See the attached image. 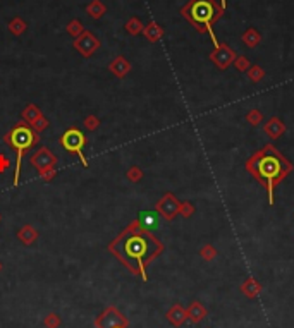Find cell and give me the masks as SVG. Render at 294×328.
<instances>
[{
  "instance_id": "obj_1",
  "label": "cell",
  "mask_w": 294,
  "mask_h": 328,
  "mask_svg": "<svg viewBox=\"0 0 294 328\" xmlns=\"http://www.w3.org/2000/svg\"><path fill=\"white\" fill-rule=\"evenodd\" d=\"M110 249L134 275H140L143 280H147V266L155 256L160 255L164 246L150 232L138 229V232H131V234L126 232V235L122 234L110 246Z\"/></svg>"
},
{
  "instance_id": "obj_2",
  "label": "cell",
  "mask_w": 294,
  "mask_h": 328,
  "mask_svg": "<svg viewBox=\"0 0 294 328\" xmlns=\"http://www.w3.org/2000/svg\"><path fill=\"white\" fill-rule=\"evenodd\" d=\"M246 170L267 189L269 205L272 206L275 186L287 177V174L293 170V165L282 157L275 146L267 144L246 162Z\"/></svg>"
},
{
  "instance_id": "obj_3",
  "label": "cell",
  "mask_w": 294,
  "mask_h": 328,
  "mask_svg": "<svg viewBox=\"0 0 294 328\" xmlns=\"http://www.w3.org/2000/svg\"><path fill=\"white\" fill-rule=\"evenodd\" d=\"M225 5L217 0H189L181 9V14L198 33H208L214 38V24L222 18Z\"/></svg>"
},
{
  "instance_id": "obj_4",
  "label": "cell",
  "mask_w": 294,
  "mask_h": 328,
  "mask_svg": "<svg viewBox=\"0 0 294 328\" xmlns=\"http://www.w3.org/2000/svg\"><path fill=\"white\" fill-rule=\"evenodd\" d=\"M38 134L35 131L29 129L26 124H18L14 129L5 136V141L11 144V148L16 151V172H14V186L19 184V174H21V162L24 151L31 150L36 143H38Z\"/></svg>"
},
{
  "instance_id": "obj_5",
  "label": "cell",
  "mask_w": 294,
  "mask_h": 328,
  "mask_svg": "<svg viewBox=\"0 0 294 328\" xmlns=\"http://www.w3.org/2000/svg\"><path fill=\"white\" fill-rule=\"evenodd\" d=\"M60 144H62L66 151L77 155V157L81 158V162H83L84 167H88V162L83 155V148H84V144H86V136H84L79 129L66 131V133L62 134V138H60Z\"/></svg>"
},
{
  "instance_id": "obj_6",
  "label": "cell",
  "mask_w": 294,
  "mask_h": 328,
  "mask_svg": "<svg viewBox=\"0 0 294 328\" xmlns=\"http://www.w3.org/2000/svg\"><path fill=\"white\" fill-rule=\"evenodd\" d=\"M127 325H129L127 318L114 306L107 307V309L95 320V327L97 328H127Z\"/></svg>"
},
{
  "instance_id": "obj_7",
  "label": "cell",
  "mask_w": 294,
  "mask_h": 328,
  "mask_svg": "<svg viewBox=\"0 0 294 328\" xmlns=\"http://www.w3.org/2000/svg\"><path fill=\"white\" fill-rule=\"evenodd\" d=\"M236 52L227 45V43H219L217 48L210 53V60L219 67L220 70H225L236 59Z\"/></svg>"
},
{
  "instance_id": "obj_8",
  "label": "cell",
  "mask_w": 294,
  "mask_h": 328,
  "mask_svg": "<svg viewBox=\"0 0 294 328\" xmlns=\"http://www.w3.org/2000/svg\"><path fill=\"white\" fill-rule=\"evenodd\" d=\"M31 164L35 165V168L40 172V174H43V172L55 168L57 157L52 155V151H50L49 148H40V150L31 157Z\"/></svg>"
},
{
  "instance_id": "obj_9",
  "label": "cell",
  "mask_w": 294,
  "mask_h": 328,
  "mask_svg": "<svg viewBox=\"0 0 294 328\" xmlns=\"http://www.w3.org/2000/svg\"><path fill=\"white\" fill-rule=\"evenodd\" d=\"M179 208H181V203H179L171 192H167V194L157 203V211L164 216L165 220H174L175 216L179 215Z\"/></svg>"
},
{
  "instance_id": "obj_10",
  "label": "cell",
  "mask_w": 294,
  "mask_h": 328,
  "mask_svg": "<svg viewBox=\"0 0 294 328\" xmlns=\"http://www.w3.org/2000/svg\"><path fill=\"white\" fill-rule=\"evenodd\" d=\"M98 47H100V42H98V38H95L90 31H83L76 38V42H74V48L84 57H91V53H93Z\"/></svg>"
},
{
  "instance_id": "obj_11",
  "label": "cell",
  "mask_w": 294,
  "mask_h": 328,
  "mask_svg": "<svg viewBox=\"0 0 294 328\" xmlns=\"http://www.w3.org/2000/svg\"><path fill=\"white\" fill-rule=\"evenodd\" d=\"M263 131H265L267 136L272 138V140H279V138L286 133V126H284V122L279 117H272V119H269V122L263 126Z\"/></svg>"
},
{
  "instance_id": "obj_12",
  "label": "cell",
  "mask_w": 294,
  "mask_h": 328,
  "mask_svg": "<svg viewBox=\"0 0 294 328\" xmlns=\"http://www.w3.org/2000/svg\"><path fill=\"white\" fill-rule=\"evenodd\" d=\"M167 320L172 327L179 328L184 325L186 320H188V314H186V309L181 306V304H174V306L167 311Z\"/></svg>"
},
{
  "instance_id": "obj_13",
  "label": "cell",
  "mask_w": 294,
  "mask_h": 328,
  "mask_svg": "<svg viewBox=\"0 0 294 328\" xmlns=\"http://www.w3.org/2000/svg\"><path fill=\"white\" fill-rule=\"evenodd\" d=\"M239 289H241V292L245 294L248 299H255V297H258L260 294H262V283H260L255 277H248V279L241 283Z\"/></svg>"
},
{
  "instance_id": "obj_14",
  "label": "cell",
  "mask_w": 294,
  "mask_h": 328,
  "mask_svg": "<svg viewBox=\"0 0 294 328\" xmlns=\"http://www.w3.org/2000/svg\"><path fill=\"white\" fill-rule=\"evenodd\" d=\"M186 314H188V320H191L193 323H200L207 316V307L200 301H193L188 306V309H186Z\"/></svg>"
},
{
  "instance_id": "obj_15",
  "label": "cell",
  "mask_w": 294,
  "mask_h": 328,
  "mask_svg": "<svg viewBox=\"0 0 294 328\" xmlns=\"http://www.w3.org/2000/svg\"><path fill=\"white\" fill-rule=\"evenodd\" d=\"M109 69L112 70L116 76H119V77H122V76H126L127 72L131 70V64L127 62L124 57H116V59L110 62V66H109Z\"/></svg>"
},
{
  "instance_id": "obj_16",
  "label": "cell",
  "mask_w": 294,
  "mask_h": 328,
  "mask_svg": "<svg viewBox=\"0 0 294 328\" xmlns=\"http://www.w3.org/2000/svg\"><path fill=\"white\" fill-rule=\"evenodd\" d=\"M143 33H145V36H147L148 42L155 43V42H158L162 36H164V28H162L160 24H157V23L151 21L147 28H143Z\"/></svg>"
},
{
  "instance_id": "obj_17",
  "label": "cell",
  "mask_w": 294,
  "mask_h": 328,
  "mask_svg": "<svg viewBox=\"0 0 294 328\" xmlns=\"http://www.w3.org/2000/svg\"><path fill=\"white\" fill-rule=\"evenodd\" d=\"M241 40L245 42L246 47H249V48H255V47H258L260 42H262V35H260V33L256 31L255 28H248L245 33H243Z\"/></svg>"
},
{
  "instance_id": "obj_18",
  "label": "cell",
  "mask_w": 294,
  "mask_h": 328,
  "mask_svg": "<svg viewBox=\"0 0 294 328\" xmlns=\"http://www.w3.org/2000/svg\"><path fill=\"white\" fill-rule=\"evenodd\" d=\"M86 12L93 19H100L103 14H105V5H103L100 0H93V2L86 7Z\"/></svg>"
},
{
  "instance_id": "obj_19",
  "label": "cell",
  "mask_w": 294,
  "mask_h": 328,
  "mask_svg": "<svg viewBox=\"0 0 294 328\" xmlns=\"http://www.w3.org/2000/svg\"><path fill=\"white\" fill-rule=\"evenodd\" d=\"M40 117H42V110H38L36 105H28V107L23 110V119L28 120L29 124H33L36 119H40Z\"/></svg>"
},
{
  "instance_id": "obj_20",
  "label": "cell",
  "mask_w": 294,
  "mask_h": 328,
  "mask_svg": "<svg viewBox=\"0 0 294 328\" xmlns=\"http://www.w3.org/2000/svg\"><path fill=\"white\" fill-rule=\"evenodd\" d=\"M18 235H19V239L24 242V244H33L38 234H36V231L31 227V225H26V227H23L21 231H19Z\"/></svg>"
},
{
  "instance_id": "obj_21",
  "label": "cell",
  "mask_w": 294,
  "mask_h": 328,
  "mask_svg": "<svg viewBox=\"0 0 294 328\" xmlns=\"http://www.w3.org/2000/svg\"><path fill=\"white\" fill-rule=\"evenodd\" d=\"M246 72H248V79L251 81V83H260V81L265 77V70L260 66H251Z\"/></svg>"
},
{
  "instance_id": "obj_22",
  "label": "cell",
  "mask_w": 294,
  "mask_h": 328,
  "mask_svg": "<svg viewBox=\"0 0 294 328\" xmlns=\"http://www.w3.org/2000/svg\"><path fill=\"white\" fill-rule=\"evenodd\" d=\"M9 31H11L12 35H23V33L26 31L24 21H23V19H19V18L12 19V21L9 23Z\"/></svg>"
},
{
  "instance_id": "obj_23",
  "label": "cell",
  "mask_w": 294,
  "mask_h": 328,
  "mask_svg": "<svg viewBox=\"0 0 294 328\" xmlns=\"http://www.w3.org/2000/svg\"><path fill=\"white\" fill-rule=\"evenodd\" d=\"M246 120H248V124H251V126H260L263 120V114L260 112L258 108H253V110H249L248 114H246Z\"/></svg>"
},
{
  "instance_id": "obj_24",
  "label": "cell",
  "mask_w": 294,
  "mask_h": 328,
  "mask_svg": "<svg viewBox=\"0 0 294 328\" xmlns=\"http://www.w3.org/2000/svg\"><path fill=\"white\" fill-rule=\"evenodd\" d=\"M143 28H145V26L141 24V21L138 18H131L129 21H127V24H126V29H127V33H129V35H138V33L143 31Z\"/></svg>"
},
{
  "instance_id": "obj_25",
  "label": "cell",
  "mask_w": 294,
  "mask_h": 328,
  "mask_svg": "<svg viewBox=\"0 0 294 328\" xmlns=\"http://www.w3.org/2000/svg\"><path fill=\"white\" fill-rule=\"evenodd\" d=\"M200 256L205 259V261H212V259L217 256V249H215L212 244H205L203 248L200 249Z\"/></svg>"
},
{
  "instance_id": "obj_26",
  "label": "cell",
  "mask_w": 294,
  "mask_h": 328,
  "mask_svg": "<svg viewBox=\"0 0 294 328\" xmlns=\"http://www.w3.org/2000/svg\"><path fill=\"white\" fill-rule=\"evenodd\" d=\"M232 64H234V67L239 70V72H246V70H248L249 67H251L249 60L246 59V57H243V55H238V57H236L234 62H232Z\"/></svg>"
},
{
  "instance_id": "obj_27",
  "label": "cell",
  "mask_w": 294,
  "mask_h": 328,
  "mask_svg": "<svg viewBox=\"0 0 294 328\" xmlns=\"http://www.w3.org/2000/svg\"><path fill=\"white\" fill-rule=\"evenodd\" d=\"M45 327L47 328H59L60 327V316L59 314H55V313H50L49 316L45 318Z\"/></svg>"
},
{
  "instance_id": "obj_28",
  "label": "cell",
  "mask_w": 294,
  "mask_h": 328,
  "mask_svg": "<svg viewBox=\"0 0 294 328\" xmlns=\"http://www.w3.org/2000/svg\"><path fill=\"white\" fill-rule=\"evenodd\" d=\"M67 33L73 35V36H79L81 33H83V26H81V23L77 21V19L71 21L69 24H67Z\"/></svg>"
},
{
  "instance_id": "obj_29",
  "label": "cell",
  "mask_w": 294,
  "mask_h": 328,
  "mask_svg": "<svg viewBox=\"0 0 294 328\" xmlns=\"http://www.w3.org/2000/svg\"><path fill=\"white\" fill-rule=\"evenodd\" d=\"M179 213H181L182 216H186V218H189V216H191L193 213H195V206H193L191 203H181Z\"/></svg>"
},
{
  "instance_id": "obj_30",
  "label": "cell",
  "mask_w": 294,
  "mask_h": 328,
  "mask_svg": "<svg viewBox=\"0 0 294 328\" xmlns=\"http://www.w3.org/2000/svg\"><path fill=\"white\" fill-rule=\"evenodd\" d=\"M141 175H143V174H141V170H140V168H138V167H133L129 172H127V177H129L133 182H138V181H140Z\"/></svg>"
},
{
  "instance_id": "obj_31",
  "label": "cell",
  "mask_w": 294,
  "mask_h": 328,
  "mask_svg": "<svg viewBox=\"0 0 294 328\" xmlns=\"http://www.w3.org/2000/svg\"><path fill=\"white\" fill-rule=\"evenodd\" d=\"M143 218L148 227H155V225H157V216H155L153 213H143Z\"/></svg>"
},
{
  "instance_id": "obj_32",
  "label": "cell",
  "mask_w": 294,
  "mask_h": 328,
  "mask_svg": "<svg viewBox=\"0 0 294 328\" xmlns=\"http://www.w3.org/2000/svg\"><path fill=\"white\" fill-rule=\"evenodd\" d=\"M33 126H35V129H38V131H43V129H47L49 127V120L45 119V117H40V119H36L35 122H33Z\"/></svg>"
},
{
  "instance_id": "obj_33",
  "label": "cell",
  "mask_w": 294,
  "mask_h": 328,
  "mask_svg": "<svg viewBox=\"0 0 294 328\" xmlns=\"http://www.w3.org/2000/svg\"><path fill=\"white\" fill-rule=\"evenodd\" d=\"M9 165H11V162L7 160V157H5V155H0V172L7 170Z\"/></svg>"
},
{
  "instance_id": "obj_34",
  "label": "cell",
  "mask_w": 294,
  "mask_h": 328,
  "mask_svg": "<svg viewBox=\"0 0 294 328\" xmlns=\"http://www.w3.org/2000/svg\"><path fill=\"white\" fill-rule=\"evenodd\" d=\"M97 126H98V119H95V117H88V119H86V127H88V129H95Z\"/></svg>"
},
{
  "instance_id": "obj_35",
  "label": "cell",
  "mask_w": 294,
  "mask_h": 328,
  "mask_svg": "<svg viewBox=\"0 0 294 328\" xmlns=\"http://www.w3.org/2000/svg\"><path fill=\"white\" fill-rule=\"evenodd\" d=\"M220 2H222V4H224V5H225V0H220Z\"/></svg>"
},
{
  "instance_id": "obj_36",
  "label": "cell",
  "mask_w": 294,
  "mask_h": 328,
  "mask_svg": "<svg viewBox=\"0 0 294 328\" xmlns=\"http://www.w3.org/2000/svg\"><path fill=\"white\" fill-rule=\"evenodd\" d=\"M0 270H2V263H0Z\"/></svg>"
}]
</instances>
